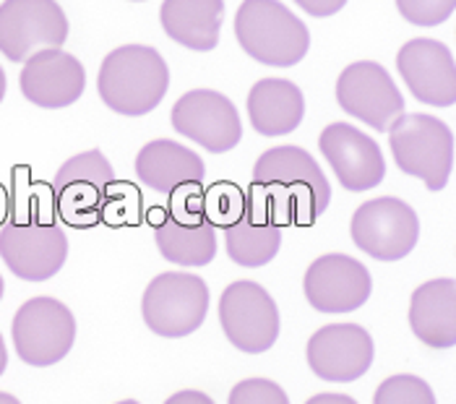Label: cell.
Returning a JSON list of instances; mask_svg holds the SVG:
<instances>
[{
  "label": "cell",
  "instance_id": "6da1fadb",
  "mask_svg": "<svg viewBox=\"0 0 456 404\" xmlns=\"http://www.w3.org/2000/svg\"><path fill=\"white\" fill-rule=\"evenodd\" d=\"M253 186H258L281 227H311L331 203V186L323 169L300 146L264 152L253 168Z\"/></svg>",
  "mask_w": 456,
  "mask_h": 404
},
{
  "label": "cell",
  "instance_id": "7a4b0ae2",
  "mask_svg": "<svg viewBox=\"0 0 456 404\" xmlns=\"http://www.w3.org/2000/svg\"><path fill=\"white\" fill-rule=\"evenodd\" d=\"M97 89L102 102L118 115L141 118L165 100L170 89V68L154 47L123 45L102 61Z\"/></svg>",
  "mask_w": 456,
  "mask_h": 404
},
{
  "label": "cell",
  "instance_id": "3957f363",
  "mask_svg": "<svg viewBox=\"0 0 456 404\" xmlns=\"http://www.w3.org/2000/svg\"><path fill=\"white\" fill-rule=\"evenodd\" d=\"M235 37L248 58L264 66H297L311 50L308 27L280 0H243L235 16Z\"/></svg>",
  "mask_w": 456,
  "mask_h": 404
},
{
  "label": "cell",
  "instance_id": "277c9868",
  "mask_svg": "<svg viewBox=\"0 0 456 404\" xmlns=\"http://www.w3.org/2000/svg\"><path fill=\"white\" fill-rule=\"evenodd\" d=\"M388 144L396 168L420 177L428 191H444L454 168L452 128L425 112L402 115L388 128Z\"/></svg>",
  "mask_w": 456,
  "mask_h": 404
},
{
  "label": "cell",
  "instance_id": "5b68a950",
  "mask_svg": "<svg viewBox=\"0 0 456 404\" xmlns=\"http://www.w3.org/2000/svg\"><path fill=\"white\" fill-rule=\"evenodd\" d=\"M141 313L154 334L167 339L188 337L207 321L209 284L188 271H165L149 282Z\"/></svg>",
  "mask_w": 456,
  "mask_h": 404
},
{
  "label": "cell",
  "instance_id": "8992f818",
  "mask_svg": "<svg viewBox=\"0 0 456 404\" xmlns=\"http://www.w3.org/2000/svg\"><path fill=\"white\" fill-rule=\"evenodd\" d=\"M16 355L35 368L61 363L76 342V318L55 298H32L13 316L11 326Z\"/></svg>",
  "mask_w": 456,
  "mask_h": 404
},
{
  "label": "cell",
  "instance_id": "52a82bcc",
  "mask_svg": "<svg viewBox=\"0 0 456 404\" xmlns=\"http://www.w3.org/2000/svg\"><path fill=\"white\" fill-rule=\"evenodd\" d=\"M112 186H115V172L100 149L70 157L58 169L53 183L55 203L63 222L81 230L102 222Z\"/></svg>",
  "mask_w": 456,
  "mask_h": 404
},
{
  "label": "cell",
  "instance_id": "ba28073f",
  "mask_svg": "<svg viewBox=\"0 0 456 404\" xmlns=\"http://www.w3.org/2000/svg\"><path fill=\"white\" fill-rule=\"evenodd\" d=\"M66 39L69 19L55 0L0 3V53L11 63H27L42 50H61Z\"/></svg>",
  "mask_w": 456,
  "mask_h": 404
},
{
  "label": "cell",
  "instance_id": "9c48e42d",
  "mask_svg": "<svg viewBox=\"0 0 456 404\" xmlns=\"http://www.w3.org/2000/svg\"><path fill=\"white\" fill-rule=\"evenodd\" d=\"M219 324L232 347L261 355L280 339V308L258 282L238 279L219 298Z\"/></svg>",
  "mask_w": 456,
  "mask_h": 404
},
{
  "label": "cell",
  "instance_id": "30bf717a",
  "mask_svg": "<svg viewBox=\"0 0 456 404\" xmlns=\"http://www.w3.org/2000/svg\"><path fill=\"white\" fill-rule=\"evenodd\" d=\"M350 233L362 253L379 261H399L415 251L420 237V219L410 203L394 196H381L360 203V209L352 214Z\"/></svg>",
  "mask_w": 456,
  "mask_h": 404
},
{
  "label": "cell",
  "instance_id": "8fae6325",
  "mask_svg": "<svg viewBox=\"0 0 456 404\" xmlns=\"http://www.w3.org/2000/svg\"><path fill=\"white\" fill-rule=\"evenodd\" d=\"M0 259L27 282H47L69 259V237L55 222H8L0 230Z\"/></svg>",
  "mask_w": 456,
  "mask_h": 404
},
{
  "label": "cell",
  "instance_id": "7c38bea8",
  "mask_svg": "<svg viewBox=\"0 0 456 404\" xmlns=\"http://www.w3.org/2000/svg\"><path fill=\"white\" fill-rule=\"evenodd\" d=\"M337 102L347 115L362 120L379 134H388L394 120L404 115L402 92L387 68L373 61H357L339 73Z\"/></svg>",
  "mask_w": 456,
  "mask_h": 404
},
{
  "label": "cell",
  "instance_id": "4fadbf2b",
  "mask_svg": "<svg viewBox=\"0 0 456 404\" xmlns=\"http://www.w3.org/2000/svg\"><path fill=\"white\" fill-rule=\"evenodd\" d=\"M173 128L211 154H224L243 141L238 107L214 89H193L173 107Z\"/></svg>",
  "mask_w": 456,
  "mask_h": 404
},
{
  "label": "cell",
  "instance_id": "5bb4252c",
  "mask_svg": "<svg viewBox=\"0 0 456 404\" xmlns=\"http://www.w3.org/2000/svg\"><path fill=\"white\" fill-rule=\"evenodd\" d=\"M303 290L318 313H350L368 303L373 279L357 259L326 253L308 267Z\"/></svg>",
  "mask_w": 456,
  "mask_h": 404
},
{
  "label": "cell",
  "instance_id": "9a60e30c",
  "mask_svg": "<svg viewBox=\"0 0 456 404\" xmlns=\"http://www.w3.org/2000/svg\"><path fill=\"white\" fill-rule=\"evenodd\" d=\"M321 154L331 165L337 180L352 191H370L384 183L387 162L381 146L350 123H331L318 138Z\"/></svg>",
  "mask_w": 456,
  "mask_h": 404
},
{
  "label": "cell",
  "instance_id": "2e32d148",
  "mask_svg": "<svg viewBox=\"0 0 456 404\" xmlns=\"http://www.w3.org/2000/svg\"><path fill=\"white\" fill-rule=\"evenodd\" d=\"M373 339L357 324H329L308 342V366L323 381L350 383L370 371Z\"/></svg>",
  "mask_w": 456,
  "mask_h": 404
},
{
  "label": "cell",
  "instance_id": "e0dca14e",
  "mask_svg": "<svg viewBox=\"0 0 456 404\" xmlns=\"http://www.w3.org/2000/svg\"><path fill=\"white\" fill-rule=\"evenodd\" d=\"M396 68L418 102L433 107L456 104V61L444 42L410 39L396 55Z\"/></svg>",
  "mask_w": 456,
  "mask_h": 404
},
{
  "label": "cell",
  "instance_id": "ac0fdd59",
  "mask_svg": "<svg viewBox=\"0 0 456 404\" xmlns=\"http://www.w3.org/2000/svg\"><path fill=\"white\" fill-rule=\"evenodd\" d=\"M19 84L21 95L32 104L45 110H61L81 100L86 87V70L70 53L42 50L24 63Z\"/></svg>",
  "mask_w": 456,
  "mask_h": 404
},
{
  "label": "cell",
  "instance_id": "d6986e66",
  "mask_svg": "<svg viewBox=\"0 0 456 404\" xmlns=\"http://www.w3.org/2000/svg\"><path fill=\"white\" fill-rule=\"evenodd\" d=\"M224 245L227 256L246 269L266 267L277 259L281 245V225L264 194L258 191V186L248 188L243 214L235 225L224 230Z\"/></svg>",
  "mask_w": 456,
  "mask_h": 404
},
{
  "label": "cell",
  "instance_id": "ffe728a7",
  "mask_svg": "<svg viewBox=\"0 0 456 404\" xmlns=\"http://www.w3.org/2000/svg\"><path fill=\"white\" fill-rule=\"evenodd\" d=\"M154 243L165 261L175 267H207L216 256V227L199 217L173 214L170 209L151 211Z\"/></svg>",
  "mask_w": 456,
  "mask_h": 404
},
{
  "label": "cell",
  "instance_id": "44dd1931",
  "mask_svg": "<svg viewBox=\"0 0 456 404\" xmlns=\"http://www.w3.org/2000/svg\"><path fill=\"white\" fill-rule=\"evenodd\" d=\"M136 175L143 186L159 194H175L185 186H201L207 177L204 160L170 138L149 141L136 157Z\"/></svg>",
  "mask_w": 456,
  "mask_h": 404
},
{
  "label": "cell",
  "instance_id": "7402d4cb",
  "mask_svg": "<svg viewBox=\"0 0 456 404\" xmlns=\"http://www.w3.org/2000/svg\"><path fill=\"white\" fill-rule=\"evenodd\" d=\"M410 326L422 344L449 350L456 344V279H430L412 293Z\"/></svg>",
  "mask_w": 456,
  "mask_h": 404
},
{
  "label": "cell",
  "instance_id": "603a6c76",
  "mask_svg": "<svg viewBox=\"0 0 456 404\" xmlns=\"http://www.w3.org/2000/svg\"><path fill=\"white\" fill-rule=\"evenodd\" d=\"M248 118L266 138L292 134L305 118L300 87L287 78H261L248 95Z\"/></svg>",
  "mask_w": 456,
  "mask_h": 404
},
{
  "label": "cell",
  "instance_id": "cb8c5ba5",
  "mask_svg": "<svg viewBox=\"0 0 456 404\" xmlns=\"http://www.w3.org/2000/svg\"><path fill=\"white\" fill-rule=\"evenodd\" d=\"M162 29L177 45L209 53L219 45V32L224 21V0H165Z\"/></svg>",
  "mask_w": 456,
  "mask_h": 404
},
{
  "label": "cell",
  "instance_id": "d4e9b609",
  "mask_svg": "<svg viewBox=\"0 0 456 404\" xmlns=\"http://www.w3.org/2000/svg\"><path fill=\"white\" fill-rule=\"evenodd\" d=\"M243 206H246L243 188H238L230 180H219V183H214L211 188L204 191L201 211H204V219L209 222L211 227H224L227 230L230 225L238 222V217L243 214Z\"/></svg>",
  "mask_w": 456,
  "mask_h": 404
},
{
  "label": "cell",
  "instance_id": "484cf974",
  "mask_svg": "<svg viewBox=\"0 0 456 404\" xmlns=\"http://www.w3.org/2000/svg\"><path fill=\"white\" fill-rule=\"evenodd\" d=\"M373 404H436V394L420 375H391L379 389Z\"/></svg>",
  "mask_w": 456,
  "mask_h": 404
},
{
  "label": "cell",
  "instance_id": "4316f807",
  "mask_svg": "<svg viewBox=\"0 0 456 404\" xmlns=\"http://www.w3.org/2000/svg\"><path fill=\"white\" fill-rule=\"evenodd\" d=\"M399 13L415 27H438L456 11V0H396Z\"/></svg>",
  "mask_w": 456,
  "mask_h": 404
},
{
  "label": "cell",
  "instance_id": "83f0119b",
  "mask_svg": "<svg viewBox=\"0 0 456 404\" xmlns=\"http://www.w3.org/2000/svg\"><path fill=\"white\" fill-rule=\"evenodd\" d=\"M227 404H289V397L269 378H246L232 386Z\"/></svg>",
  "mask_w": 456,
  "mask_h": 404
},
{
  "label": "cell",
  "instance_id": "f1b7e54d",
  "mask_svg": "<svg viewBox=\"0 0 456 404\" xmlns=\"http://www.w3.org/2000/svg\"><path fill=\"white\" fill-rule=\"evenodd\" d=\"M308 16H316V19H326V16H334L339 13L347 0H295Z\"/></svg>",
  "mask_w": 456,
  "mask_h": 404
},
{
  "label": "cell",
  "instance_id": "f546056e",
  "mask_svg": "<svg viewBox=\"0 0 456 404\" xmlns=\"http://www.w3.org/2000/svg\"><path fill=\"white\" fill-rule=\"evenodd\" d=\"M165 404H214L209 394H204V392H196V389H185V392H177L173 394L170 400Z\"/></svg>",
  "mask_w": 456,
  "mask_h": 404
},
{
  "label": "cell",
  "instance_id": "4dcf8cb0",
  "mask_svg": "<svg viewBox=\"0 0 456 404\" xmlns=\"http://www.w3.org/2000/svg\"><path fill=\"white\" fill-rule=\"evenodd\" d=\"M305 404H357L347 394H316L311 397Z\"/></svg>",
  "mask_w": 456,
  "mask_h": 404
},
{
  "label": "cell",
  "instance_id": "1f68e13d",
  "mask_svg": "<svg viewBox=\"0 0 456 404\" xmlns=\"http://www.w3.org/2000/svg\"><path fill=\"white\" fill-rule=\"evenodd\" d=\"M5 366H8V350H5V342L0 337V375L5 371Z\"/></svg>",
  "mask_w": 456,
  "mask_h": 404
},
{
  "label": "cell",
  "instance_id": "d6a6232c",
  "mask_svg": "<svg viewBox=\"0 0 456 404\" xmlns=\"http://www.w3.org/2000/svg\"><path fill=\"white\" fill-rule=\"evenodd\" d=\"M0 404H21L13 394H5V392H0Z\"/></svg>",
  "mask_w": 456,
  "mask_h": 404
},
{
  "label": "cell",
  "instance_id": "836d02e7",
  "mask_svg": "<svg viewBox=\"0 0 456 404\" xmlns=\"http://www.w3.org/2000/svg\"><path fill=\"white\" fill-rule=\"evenodd\" d=\"M5 97V73H3V68H0V102Z\"/></svg>",
  "mask_w": 456,
  "mask_h": 404
},
{
  "label": "cell",
  "instance_id": "e575fe53",
  "mask_svg": "<svg viewBox=\"0 0 456 404\" xmlns=\"http://www.w3.org/2000/svg\"><path fill=\"white\" fill-rule=\"evenodd\" d=\"M118 404H139L136 400H123V402H118Z\"/></svg>",
  "mask_w": 456,
  "mask_h": 404
},
{
  "label": "cell",
  "instance_id": "d590c367",
  "mask_svg": "<svg viewBox=\"0 0 456 404\" xmlns=\"http://www.w3.org/2000/svg\"><path fill=\"white\" fill-rule=\"evenodd\" d=\"M3 287H5V284H3V276H0V301H3Z\"/></svg>",
  "mask_w": 456,
  "mask_h": 404
},
{
  "label": "cell",
  "instance_id": "8d00e7d4",
  "mask_svg": "<svg viewBox=\"0 0 456 404\" xmlns=\"http://www.w3.org/2000/svg\"><path fill=\"white\" fill-rule=\"evenodd\" d=\"M134 3H141V0H134Z\"/></svg>",
  "mask_w": 456,
  "mask_h": 404
}]
</instances>
